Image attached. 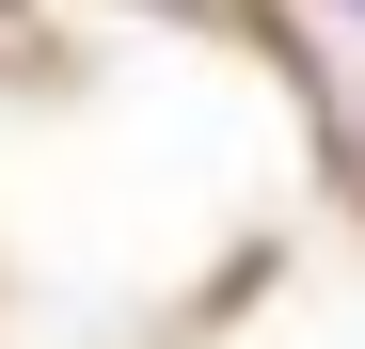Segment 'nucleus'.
Wrapping results in <instances>:
<instances>
[{"label":"nucleus","mask_w":365,"mask_h":349,"mask_svg":"<svg viewBox=\"0 0 365 349\" xmlns=\"http://www.w3.org/2000/svg\"><path fill=\"white\" fill-rule=\"evenodd\" d=\"M349 16H365V0H349Z\"/></svg>","instance_id":"1"}]
</instances>
